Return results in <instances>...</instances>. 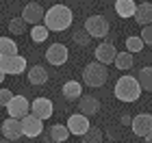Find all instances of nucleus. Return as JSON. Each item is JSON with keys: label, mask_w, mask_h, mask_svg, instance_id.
<instances>
[{"label": "nucleus", "mask_w": 152, "mask_h": 143, "mask_svg": "<svg viewBox=\"0 0 152 143\" xmlns=\"http://www.w3.org/2000/svg\"><path fill=\"white\" fill-rule=\"evenodd\" d=\"M130 128H133V132L137 137H148L152 132V115L150 113H139L135 115L133 121H130Z\"/></svg>", "instance_id": "7"}, {"label": "nucleus", "mask_w": 152, "mask_h": 143, "mask_svg": "<svg viewBox=\"0 0 152 143\" xmlns=\"http://www.w3.org/2000/svg\"><path fill=\"white\" fill-rule=\"evenodd\" d=\"M141 2H146V0H141Z\"/></svg>", "instance_id": "35"}, {"label": "nucleus", "mask_w": 152, "mask_h": 143, "mask_svg": "<svg viewBox=\"0 0 152 143\" xmlns=\"http://www.w3.org/2000/svg\"><path fill=\"white\" fill-rule=\"evenodd\" d=\"M143 143H152V132L148 134V137H143Z\"/></svg>", "instance_id": "32"}, {"label": "nucleus", "mask_w": 152, "mask_h": 143, "mask_svg": "<svg viewBox=\"0 0 152 143\" xmlns=\"http://www.w3.org/2000/svg\"><path fill=\"white\" fill-rule=\"evenodd\" d=\"M137 80H139L143 91H152V67H141L137 74Z\"/></svg>", "instance_id": "22"}, {"label": "nucleus", "mask_w": 152, "mask_h": 143, "mask_svg": "<svg viewBox=\"0 0 152 143\" xmlns=\"http://www.w3.org/2000/svg\"><path fill=\"white\" fill-rule=\"evenodd\" d=\"M143 46H146V44H143L141 37H128L126 39V50L128 52H141Z\"/></svg>", "instance_id": "28"}, {"label": "nucleus", "mask_w": 152, "mask_h": 143, "mask_svg": "<svg viewBox=\"0 0 152 143\" xmlns=\"http://www.w3.org/2000/svg\"><path fill=\"white\" fill-rule=\"evenodd\" d=\"M85 28L91 37L102 39V37L109 35V20L102 17V15H89L87 22H85Z\"/></svg>", "instance_id": "4"}, {"label": "nucleus", "mask_w": 152, "mask_h": 143, "mask_svg": "<svg viewBox=\"0 0 152 143\" xmlns=\"http://www.w3.org/2000/svg\"><path fill=\"white\" fill-rule=\"evenodd\" d=\"M7 54H18V44L11 37H0V57Z\"/></svg>", "instance_id": "23"}, {"label": "nucleus", "mask_w": 152, "mask_h": 143, "mask_svg": "<svg viewBox=\"0 0 152 143\" xmlns=\"http://www.w3.org/2000/svg\"><path fill=\"white\" fill-rule=\"evenodd\" d=\"M141 85H139V80H137L135 76H122V78H117V83H115V98L117 100H122V102H137L139 100V95H141Z\"/></svg>", "instance_id": "2"}, {"label": "nucleus", "mask_w": 152, "mask_h": 143, "mask_svg": "<svg viewBox=\"0 0 152 143\" xmlns=\"http://www.w3.org/2000/svg\"><path fill=\"white\" fill-rule=\"evenodd\" d=\"M135 11H137L135 0H115V13L120 17H124V20L135 17Z\"/></svg>", "instance_id": "16"}, {"label": "nucleus", "mask_w": 152, "mask_h": 143, "mask_svg": "<svg viewBox=\"0 0 152 143\" xmlns=\"http://www.w3.org/2000/svg\"><path fill=\"white\" fill-rule=\"evenodd\" d=\"M20 121H22L24 137H28V139H35V137H39V134H41V130H44V119L35 117L33 113H28L26 117H22Z\"/></svg>", "instance_id": "6"}, {"label": "nucleus", "mask_w": 152, "mask_h": 143, "mask_svg": "<svg viewBox=\"0 0 152 143\" xmlns=\"http://www.w3.org/2000/svg\"><path fill=\"white\" fill-rule=\"evenodd\" d=\"M31 113L35 115V117H39V119L52 117V102L48 100V98H37L31 104Z\"/></svg>", "instance_id": "12"}, {"label": "nucleus", "mask_w": 152, "mask_h": 143, "mask_svg": "<svg viewBox=\"0 0 152 143\" xmlns=\"http://www.w3.org/2000/svg\"><path fill=\"white\" fill-rule=\"evenodd\" d=\"M72 22H74V13H72L70 7H65V4L50 7V9L46 11V15H44V24L52 33H61L65 28H70Z\"/></svg>", "instance_id": "1"}, {"label": "nucleus", "mask_w": 152, "mask_h": 143, "mask_svg": "<svg viewBox=\"0 0 152 143\" xmlns=\"http://www.w3.org/2000/svg\"><path fill=\"white\" fill-rule=\"evenodd\" d=\"M67 128H70V132L76 134V137H83L89 128H91V124H89V117L83 113H76V115H70V119H67Z\"/></svg>", "instance_id": "10"}, {"label": "nucleus", "mask_w": 152, "mask_h": 143, "mask_svg": "<svg viewBox=\"0 0 152 143\" xmlns=\"http://www.w3.org/2000/svg\"><path fill=\"white\" fill-rule=\"evenodd\" d=\"M130 121H133V119H130L128 115H122V124H130Z\"/></svg>", "instance_id": "31"}, {"label": "nucleus", "mask_w": 152, "mask_h": 143, "mask_svg": "<svg viewBox=\"0 0 152 143\" xmlns=\"http://www.w3.org/2000/svg\"><path fill=\"white\" fill-rule=\"evenodd\" d=\"M26 78H28L31 85H37L39 87V85H46L48 83V72L41 65H33L28 70V74H26Z\"/></svg>", "instance_id": "18"}, {"label": "nucleus", "mask_w": 152, "mask_h": 143, "mask_svg": "<svg viewBox=\"0 0 152 143\" xmlns=\"http://www.w3.org/2000/svg\"><path fill=\"white\" fill-rule=\"evenodd\" d=\"M0 37H2V35H0Z\"/></svg>", "instance_id": "36"}, {"label": "nucleus", "mask_w": 152, "mask_h": 143, "mask_svg": "<svg viewBox=\"0 0 152 143\" xmlns=\"http://www.w3.org/2000/svg\"><path fill=\"white\" fill-rule=\"evenodd\" d=\"M78 111L83 115H87V117H94V115H98V111H100V102L96 100L94 95H80Z\"/></svg>", "instance_id": "15"}, {"label": "nucleus", "mask_w": 152, "mask_h": 143, "mask_svg": "<svg viewBox=\"0 0 152 143\" xmlns=\"http://www.w3.org/2000/svg\"><path fill=\"white\" fill-rule=\"evenodd\" d=\"M72 39H74V44L78 46V48H87L89 44H91V39H94V37L87 33V28H83V30H74Z\"/></svg>", "instance_id": "25"}, {"label": "nucleus", "mask_w": 152, "mask_h": 143, "mask_svg": "<svg viewBox=\"0 0 152 143\" xmlns=\"http://www.w3.org/2000/svg\"><path fill=\"white\" fill-rule=\"evenodd\" d=\"M141 39H143V44H148V46H152V26L150 24H146L141 28V35H139Z\"/></svg>", "instance_id": "29"}, {"label": "nucleus", "mask_w": 152, "mask_h": 143, "mask_svg": "<svg viewBox=\"0 0 152 143\" xmlns=\"http://www.w3.org/2000/svg\"><path fill=\"white\" fill-rule=\"evenodd\" d=\"M113 63L117 65V70H130L133 67V52H117Z\"/></svg>", "instance_id": "24"}, {"label": "nucleus", "mask_w": 152, "mask_h": 143, "mask_svg": "<svg viewBox=\"0 0 152 143\" xmlns=\"http://www.w3.org/2000/svg\"><path fill=\"white\" fill-rule=\"evenodd\" d=\"M63 95H65V100H70V102H78L80 95H83L80 83H76V80H67V83L63 85Z\"/></svg>", "instance_id": "19"}, {"label": "nucleus", "mask_w": 152, "mask_h": 143, "mask_svg": "<svg viewBox=\"0 0 152 143\" xmlns=\"http://www.w3.org/2000/svg\"><path fill=\"white\" fill-rule=\"evenodd\" d=\"M67 57H70V50L63 46V44H52V46H48V50H46V61L50 65H63Z\"/></svg>", "instance_id": "9"}, {"label": "nucleus", "mask_w": 152, "mask_h": 143, "mask_svg": "<svg viewBox=\"0 0 152 143\" xmlns=\"http://www.w3.org/2000/svg\"><path fill=\"white\" fill-rule=\"evenodd\" d=\"M2 134L11 141H18L20 137H24V130H22V121L15 119V117H9L2 121Z\"/></svg>", "instance_id": "11"}, {"label": "nucleus", "mask_w": 152, "mask_h": 143, "mask_svg": "<svg viewBox=\"0 0 152 143\" xmlns=\"http://www.w3.org/2000/svg\"><path fill=\"white\" fill-rule=\"evenodd\" d=\"M44 15H46V11L41 9V4H37V2H28L22 9V17L28 24H39L41 20H44Z\"/></svg>", "instance_id": "14"}, {"label": "nucleus", "mask_w": 152, "mask_h": 143, "mask_svg": "<svg viewBox=\"0 0 152 143\" xmlns=\"http://www.w3.org/2000/svg\"><path fill=\"white\" fill-rule=\"evenodd\" d=\"M102 139H104L102 130H100V128H94V126L83 134V143H102Z\"/></svg>", "instance_id": "26"}, {"label": "nucleus", "mask_w": 152, "mask_h": 143, "mask_svg": "<svg viewBox=\"0 0 152 143\" xmlns=\"http://www.w3.org/2000/svg\"><path fill=\"white\" fill-rule=\"evenodd\" d=\"M0 143H13V141H11V139H7V137H4V139H2V141H0Z\"/></svg>", "instance_id": "34"}, {"label": "nucleus", "mask_w": 152, "mask_h": 143, "mask_svg": "<svg viewBox=\"0 0 152 143\" xmlns=\"http://www.w3.org/2000/svg\"><path fill=\"white\" fill-rule=\"evenodd\" d=\"M0 67L4 74H22L26 70V59L22 54H7L0 57Z\"/></svg>", "instance_id": "5"}, {"label": "nucleus", "mask_w": 152, "mask_h": 143, "mask_svg": "<svg viewBox=\"0 0 152 143\" xmlns=\"http://www.w3.org/2000/svg\"><path fill=\"white\" fill-rule=\"evenodd\" d=\"M4 76H7V74L2 72V67H0V83H2V80H4Z\"/></svg>", "instance_id": "33"}, {"label": "nucleus", "mask_w": 152, "mask_h": 143, "mask_svg": "<svg viewBox=\"0 0 152 143\" xmlns=\"http://www.w3.org/2000/svg\"><path fill=\"white\" fill-rule=\"evenodd\" d=\"M115 57H117V50H115V46L111 41H104V44H100L96 48V61H100V63H104V65L113 63Z\"/></svg>", "instance_id": "13"}, {"label": "nucleus", "mask_w": 152, "mask_h": 143, "mask_svg": "<svg viewBox=\"0 0 152 143\" xmlns=\"http://www.w3.org/2000/svg\"><path fill=\"white\" fill-rule=\"evenodd\" d=\"M26 20L24 17H13L11 22H9V30H11V35H24L26 33Z\"/></svg>", "instance_id": "27"}, {"label": "nucleus", "mask_w": 152, "mask_h": 143, "mask_svg": "<svg viewBox=\"0 0 152 143\" xmlns=\"http://www.w3.org/2000/svg\"><path fill=\"white\" fill-rule=\"evenodd\" d=\"M48 33H50V28H48L46 24H33V28H31V39L35 44H41V41H46L48 39Z\"/></svg>", "instance_id": "21"}, {"label": "nucleus", "mask_w": 152, "mask_h": 143, "mask_svg": "<svg viewBox=\"0 0 152 143\" xmlns=\"http://www.w3.org/2000/svg\"><path fill=\"white\" fill-rule=\"evenodd\" d=\"M70 128L67 126H63V124H54L52 128H50V139L54 141V143H63V141H67L70 139Z\"/></svg>", "instance_id": "20"}, {"label": "nucleus", "mask_w": 152, "mask_h": 143, "mask_svg": "<svg viewBox=\"0 0 152 143\" xmlns=\"http://www.w3.org/2000/svg\"><path fill=\"white\" fill-rule=\"evenodd\" d=\"M135 22L146 26V24H152V2H141L137 4V11H135Z\"/></svg>", "instance_id": "17"}, {"label": "nucleus", "mask_w": 152, "mask_h": 143, "mask_svg": "<svg viewBox=\"0 0 152 143\" xmlns=\"http://www.w3.org/2000/svg\"><path fill=\"white\" fill-rule=\"evenodd\" d=\"M109 78V72H107V65L100 63V61H94V63L85 65L83 70V83L87 87H102Z\"/></svg>", "instance_id": "3"}, {"label": "nucleus", "mask_w": 152, "mask_h": 143, "mask_svg": "<svg viewBox=\"0 0 152 143\" xmlns=\"http://www.w3.org/2000/svg\"><path fill=\"white\" fill-rule=\"evenodd\" d=\"M4 108H7V113H9V117L22 119V117L28 115V100H26L24 95H13V100Z\"/></svg>", "instance_id": "8"}, {"label": "nucleus", "mask_w": 152, "mask_h": 143, "mask_svg": "<svg viewBox=\"0 0 152 143\" xmlns=\"http://www.w3.org/2000/svg\"><path fill=\"white\" fill-rule=\"evenodd\" d=\"M13 100V93L9 89H0V106H7Z\"/></svg>", "instance_id": "30"}]
</instances>
